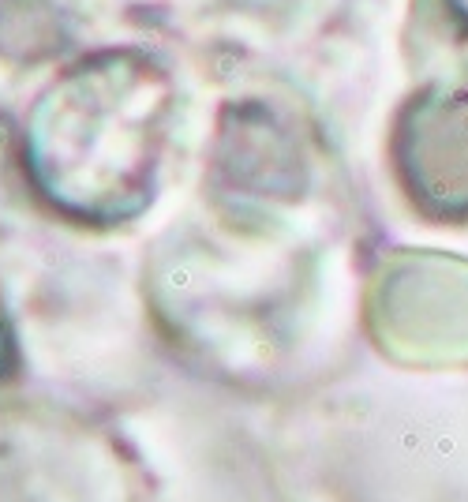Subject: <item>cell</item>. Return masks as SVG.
Wrapping results in <instances>:
<instances>
[{
    "mask_svg": "<svg viewBox=\"0 0 468 502\" xmlns=\"http://www.w3.org/2000/svg\"><path fill=\"white\" fill-rule=\"evenodd\" d=\"M397 169L419 210L468 218V98L427 102L397 131Z\"/></svg>",
    "mask_w": 468,
    "mask_h": 502,
    "instance_id": "1",
    "label": "cell"
}]
</instances>
